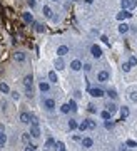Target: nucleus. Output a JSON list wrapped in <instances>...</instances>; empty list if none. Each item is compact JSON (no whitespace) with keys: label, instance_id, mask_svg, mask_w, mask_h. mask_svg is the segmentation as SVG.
Here are the masks:
<instances>
[{"label":"nucleus","instance_id":"1","mask_svg":"<svg viewBox=\"0 0 137 151\" xmlns=\"http://www.w3.org/2000/svg\"><path fill=\"white\" fill-rule=\"evenodd\" d=\"M132 17V14H130V10H120L117 15H116V19L119 22H124V19H130Z\"/></svg>","mask_w":137,"mask_h":151},{"label":"nucleus","instance_id":"2","mask_svg":"<svg viewBox=\"0 0 137 151\" xmlns=\"http://www.w3.org/2000/svg\"><path fill=\"white\" fill-rule=\"evenodd\" d=\"M90 54H92V57H94V59H100V57H102V49H100L99 45L94 44V45L90 47Z\"/></svg>","mask_w":137,"mask_h":151},{"label":"nucleus","instance_id":"3","mask_svg":"<svg viewBox=\"0 0 137 151\" xmlns=\"http://www.w3.org/2000/svg\"><path fill=\"white\" fill-rule=\"evenodd\" d=\"M89 94H90L92 98H102V96H104V91L100 89V87H90V89H89Z\"/></svg>","mask_w":137,"mask_h":151},{"label":"nucleus","instance_id":"4","mask_svg":"<svg viewBox=\"0 0 137 151\" xmlns=\"http://www.w3.org/2000/svg\"><path fill=\"white\" fill-rule=\"evenodd\" d=\"M110 79V74H109L107 70H100L97 74V81L99 82H107V81Z\"/></svg>","mask_w":137,"mask_h":151},{"label":"nucleus","instance_id":"5","mask_svg":"<svg viewBox=\"0 0 137 151\" xmlns=\"http://www.w3.org/2000/svg\"><path fill=\"white\" fill-rule=\"evenodd\" d=\"M44 106H45V109L47 111H54L55 109V99H52V98L45 99L44 101Z\"/></svg>","mask_w":137,"mask_h":151},{"label":"nucleus","instance_id":"6","mask_svg":"<svg viewBox=\"0 0 137 151\" xmlns=\"http://www.w3.org/2000/svg\"><path fill=\"white\" fill-rule=\"evenodd\" d=\"M20 123H24V124L32 123V112H22L20 114Z\"/></svg>","mask_w":137,"mask_h":151},{"label":"nucleus","instance_id":"7","mask_svg":"<svg viewBox=\"0 0 137 151\" xmlns=\"http://www.w3.org/2000/svg\"><path fill=\"white\" fill-rule=\"evenodd\" d=\"M68 52H70L68 45H59V47H57V56H59V57H64V56H67Z\"/></svg>","mask_w":137,"mask_h":151},{"label":"nucleus","instance_id":"8","mask_svg":"<svg viewBox=\"0 0 137 151\" xmlns=\"http://www.w3.org/2000/svg\"><path fill=\"white\" fill-rule=\"evenodd\" d=\"M25 59H27V56H25V52H22V50H17V52L13 54V60H15V62H24Z\"/></svg>","mask_w":137,"mask_h":151},{"label":"nucleus","instance_id":"9","mask_svg":"<svg viewBox=\"0 0 137 151\" xmlns=\"http://www.w3.org/2000/svg\"><path fill=\"white\" fill-rule=\"evenodd\" d=\"M54 66H55V69L57 70H64L65 69V62H64L62 57H57V59L54 60Z\"/></svg>","mask_w":137,"mask_h":151},{"label":"nucleus","instance_id":"10","mask_svg":"<svg viewBox=\"0 0 137 151\" xmlns=\"http://www.w3.org/2000/svg\"><path fill=\"white\" fill-rule=\"evenodd\" d=\"M30 136H32V138H35V139H37V138H40V134H42V133H40V128L39 126H34V124H32V128H30Z\"/></svg>","mask_w":137,"mask_h":151},{"label":"nucleus","instance_id":"11","mask_svg":"<svg viewBox=\"0 0 137 151\" xmlns=\"http://www.w3.org/2000/svg\"><path fill=\"white\" fill-rule=\"evenodd\" d=\"M70 69L75 70V72H77V70H80V69H82V62H80L79 59H74L72 62H70Z\"/></svg>","mask_w":137,"mask_h":151},{"label":"nucleus","instance_id":"12","mask_svg":"<svg viewBox=\"0 0 137 151\" xmlns=\"http://www.w3.org/2000/svg\"><path fill=\"white\" fill-rule=\"evenodd\" d=\"M129 27H130V25H127L126 22H120V24H119V27H117L119 34H127V32H129Z\"/></svg>","mask_w":137,"mask_h":151},{"label":"nucleus","instance_id":"13","mask_svg":"<svg viewBox=\"0 0 137 151\" xmlns=\"http://www.w3.org/2000/svg\"><path fill=\"white\" fill-rule=\"evenodd\" d=\"M80 143H82L84 148H92V146H94V139H92V138H82Z\"/></svg>","mask_w":137,"mask_h":151},{"label":"nucleus","instance_id":"14","mask_svg":"<svg viewBox=\"0 0 137 151\" xmlns=\"http://www.w3.org/2000/svg\"><path fill=\"white\" fill-rule=\"evenodd\" d=\"M22 19H24L25 24H32V22H34V17H32L30 12H24V14H22Z\"/></svg>","mask_w":137,"mask_h":151},{"label":"nucleus","instance_id":"15","mask_svg":"<svg viewBox=\"0 0 137 151\" xmlns=\"http://www.w3.org/2000/svg\"><path fill=\"white\" fill-rule=\"evenodd\" d=\"M119 112H120V118H122V119H126V118H129V114H130V111H129V108H127V106H122Z\"/></svg>","mask_w":137,"mask_h":151},{"label":"nucleus","instance_id":"16","mask_svg":"<svg viewBox=\"0 0 137 151\" xmlns=\"http://www.w3.org/2000/svg\"><path fill=\"white\" fill-rule=\"evenodd\" d=\"M32 82H34V76H32V74H27V76L24 77V86L29 87V86H32Z\"/></svg>","mask_w":137,"mask_h":151},{"label":"nucleus","instance_id":"17","mask_svg":"<svg viewBox=\"0 0 137 151\" xmlns=\"http://www.w3.org/2000/svg\"><path fill=\"white\" fill-rule=\"evenodd\" d=\"M39 89L42 91V92H49V91H50V84H49V82H44V81H40Z\"/></svg>","mask_w":137,"mask_h":151},{"label":"nucleus","instance_id":"18","mask_svg":"<svg viewBox=\"0 0 137 151\" xmlns=\"http://www.w3.org/2000/svg\"><path fill=\"white\" fill-rule=\"evenodd\" d=\"M42 12H44V15H45L47 19L52 17V9H50L49 5H44V7H42Z\"/></svg>","mask_w":137,"mask_h":151},{"label":"nucleus","instance_id":"19","mask_svg":"<svg viewBox=\"0 0 137 151\" xmlns=\"http://www.w3.org/2000/svg\"><path fill=\"white\" fill-rule=\"evenodd\" d=\"M68 108H70V112H77V102H75V99H70L68 101Z\"/></svg>","mask_w":137,"mask_h":151},{"label":"nucleus","instance_id":"20","mask_svg":"<svg viewBox=\"0 0 137 151\" xmlns=\"http://www.w3.org/2000/svg\"><path fill=\"white\" fill-rule=\"evenodd\" d=\"M0 92H2V94H10V87L5 82H0Z\"/></svg>","mask_w":137,"mask_h":151},{"label":"nucleus","instance_id":"21","mask_svg":"<svg viewBox=\"0 0 137 151\" xmlns=\"http://www.w3.org/2000/svg\"><path fill=\"white\" fill-rule=\"evenodd\" d=\"M49 81L50 82H57V81H59V76H57L55 70H50L49 72Z\"/></svg>","mask_w":137,"mask_h":151},{"label":"nucleus","instance_id":"22","mask_svg":"<svg viewBox=\"0 0 137 151\" xmlns=\"http://www.w3.org/2000/svg\"><path fill=\"white\" fill-rule=\"evenodd\" d=\"M79 128V123L75 119H68V129L70 131H74V129H77Z\"/></svg>","mask_w":137,"mask_h":151},{"label":"nucleus","instance_id":"23","mask_svg":"<svg viewBox=\"0 0 137 151\" xmlns=\"http://www.w3.org/2000/svg\"><path fill=\"white\" fill-rule=\"evenodd\" d=\"M105 109H107L109 112H116V111H117V106H116L114 102H107V104H105Z\"/></svg>","mask_w":137,"mask_h":151},{"label":"nucleus","instance_id":"24","mask_svg":"<svg viewBox=\"0 0 137 151\" xmlns=\"http://www.w3.org/2000/svg\"><path fill=\"white\" fill-rule=\"evenodd\" d=\"M34 27H35V30H37L39 34L45 32V25H44V24H37V22H35V24H34Z\"/></svg>","mask_w":137,"mask_h":151},{"label":"nucleus","instance_id":"25","mask_svg":"<svg viewBox=\"0 0 137 151\" xmlns=\"http://www.w3.org/2000/svg\"><path fill=\"white\" fill-rule=\"evenodd\" d=\"M100 116H102V119H104V121H107V119L112 118V112H109V111L105 109V111H102V112H100Z\"/></svg>","mask_w":137,"mask_h":151},{"label":"nucleus","instance_id":"26","mask_svg":"<svg viewBox=\"0 0 137 151\" xmlns=\"http://www.w3.org/2000/svg\"><path fill=\"white\" fill-rule=\"evenodd\" d=\"M30 138H32L30 133H24V134H22V141H24L25 144H30Z\"/></svg>","mask_w":137,"mask_h":151},{"label":"nucleus","instance_id":"27","mask_svg":"<svg viewBox=\"0 0 137 151\" xmlns=\"http://www.w3.org/2000/svg\"><path fill=\"white\" fill-rule=\"evenodd\" d=\"M5 143H7V134H5V133H2V134H0V148H3V146H5Z\"/></svg>","mask_w":137,"mask_h":151},{"label":"nucleus","instance_id":"28","mask_svg":"<svg viewBox=\"0 0 137 151\" xmlns=\"http://www.w3.org/2000/svg\"><path fill=\"white\" fill-rule=\"evenodd\" d=\"M120 67H122L124 72H130V69H132V66H130L129 62H122V66H120Z\"/></svg>","mask_w":137,"mask_h":151},{"label":"nucleus","instance_id":"29","mask_svg":"<svg viewBox=\"0 0 137 151\" xmlns=\"http://www.w3.org/2000/svg\"><path fill=\"white\" fill-rule=\"evenodd\" d=\"M60 112H62V114H68V112H70L68 104H62V106H60Z\"/></svg>","mask_w":137,"mask_h":151},{"label":"nucleus","instance_id":"30","mask_svg":"<svg viewBox=\"0 0 137 151\" xmlns=\"http://www.w3.org/2000/svg\"><path fill=\"white\" fill-rule=\"evenodd\" d=\"M85 121H87V128L89 129H95V128H97L95 121H92V119H85Z\"/></svg>","mask_w":137,"mask_h":151},{"label":"nucleus","instance_id":"31","mask_svg":"<svg viewBox=\"0 0 137 151\" xmlns=\"http://www.w3.org/2000/svg\"><path fill=\"white\" fill-rule=\"evenodd\" d=\"M107 94H109V98H110V99H117V92H116V89H109Z\"/></svg>","mask_w":137,"mask_h":151},{"label":"nucleus","instance_id":"32","mask_svg":"<svg viewBox=\"0 0 137 151\" xmlns=\"http://www.w3.org/2000/svg\"><path fill=\"white\" fill-rule=\"evenodd\" d=\"M79 131H85V129H89L87 128V121H82V123H79V128H77Z\"/></svg>","mask_w":137,"mask_h":151},{"label":"nucleus","instance_id":"33","mask_svg":"<svg viewBox=\"0 0 137 151\" xmlns=\"http://www.w3.org/2000/svg\"><path fill=\"white\" fill-rule=\"evenodd\" d=\"M10 96H12V99H13V101H19L20 99V92H17V91H10Z\"/></svg>","mask_w":137,"mask_h":151},{"label":"nucleus","instance_id":"34","mask_svg":"<svg viewBox=\"0 0 137 151\" xmlns=\"http://www.w3.org/2000/svg\"><path fill=\"white\" fill-rule=\"evenodd\" d=\"M87 111L90 112V114H95V112H97V108H95L94 104H89V106H87Z\"/></svg>","mask_w":137,"mask_h":151},{"label":"nucleus","instance_id":"35","mask_svg":"<svg viewBox=\"0 0 137 151\" xmlns=\"http://www.w3.org/2000/svg\"><path fill=\"white\" fill-rule=\"evenodd\" d=\"M136 7H137V0H129L127 10H132V9H136Z\"/></svg>","mask_w":137,"mask_h":151},{"label":"nucleus","instance_id":"36","mask_svg":"<svg viewBox=\"0 0 137 151\" xmlns=\"http://www.w3.org/2000/svg\"><path fill=\"white\" fill-rule=\"evenodd\" d=\"M129 99L132 101V102H137V91H132V92H130V96H129Z\"/></svg>","mask_w":137,"mask_h":151},{"label":"nucleus","instance_id":"37","mask_svg":"<svg viewBox=\"0 0 137 151\" xmlns=\"http://www.w3.org/2000/svg\"><path fill=\"white\" fill-rule=\"evenodd\" d=\"M127 7H129V0H120V9L127 10Z\"/></svg>","mask_w":137,"mask_h":151},{"label":"nucleus","instance_id":"38","mask_svg":"<svg viewBox=\"0 0 137 151\" xmlns=\"http://www.w3.org/2000/svg\"><path fill=\"white\" fill-rule=\"evenodd\" d=\"M104 126H105V129H110V128H114V123L110 119H107V121H104Z\"/></svg>","mask_w":137,"mask_h":151},{"label":"nucleus","instance_id":"39","mask_svg":"<svg viewBox=\"0 0 137 151\" xmlns=\"http://www.w3.org/2000/svg\"><path fill=\"white\" fill-rule=\"evenodd\" d=\"M129 64H130V66H137V57L136 56H130V57H129Z\"/></svg>","mask_w":137,"mask_h":151},{"label":"nucleus","instance_id":"40","mask_svg":"<svg viewBox=\"0 0 137 151\" xmlns=\"http://www.w3.org/2000/svg\"><path fill=\"white\" fill-rule=\"evenodd\" d=\"M30 124H34V126H39V118H37L34 112H32V123H30Z\"/></svg>","mask_w":137,"mask_h":151},{"label":"nucleus","instance_id":"41","mask_svg":"<svg viewBox=\"0 0 137 151\" xmlns=\"http://www.w3.org/2000/svg\"><path fill=\"white\" fill-rule=\"evenodd\" d=\"M54 144H55V139H54V138H49L47 143H45V148H50V146H54Z\"/></svg>","mask_w":137,"mask_h":151},{"label":"nucleus","instance_id":"42","mask_svg":"<svg viewBox=\"0 0 137 151\" xmlns=\"http://www.w3.org/2000/svg\"><path fill=\"white\" fill-rule=\"evenodd\" d=\"M126 144H127L129 148H136V146H137V141H134V139H127V143H126Z\"/></svg>","mask_w":137,"mask_h":151},{"label":"nucleus","instance_id":"43","mask_svg":"<svg viewBox=\"0 0 137 151\" xmlns=\"http://www.w3.org/2000/svg\"><path fill=\"white\" fill-rule=\"evenodd\" d=\"M35 148H37V146H34V144H27V146L24 148V151H35Z\"/></svg>","mask_w":137,"mask_h":151},{"label":"nucleus","instance_id":"44","mask_svg":"<svg viewBox=\"0 0 137 151\" xmlns=\"http://www.w3.org/2000/svg\"><path fill=\"white\" fill-rule=\"evenodd\" d=\"M100 40H102L105 45H110V40H109V37H105V35H102V37H100Z\"/></svg>","mask_w":137,"mask_h":151},{"label":"nucleus","instance_id":"45","mask_svg":"<svg viewBox=\"0 0 137 151\" xmlns=\"http://www.w3.org/2000/svg\"><path fill=\"white\" fill-rule=\"evenodd\" d=\"M25 91H27V96H29V98H32V96H34V91H32V86H29V87H25Z\"/></svg>","mask_w":137,"mask_h":151},{"label":"nucleus","instance_id":"46","mask_svg":"<svg viewBox=\"0 0 137 151\" xmlns=\"http://www.w3.org/2000/svg\"><path fill=\"white\" fill-rule=\"evenodd\" d=\"M74 98H75V99H80V98H82V92H80V91H75V92H74Z\"/></svg>","mask_w":137,"mask_h":151},{"label":"nucleus","instance_id":"47","mask_svg":"<svg viewBox=\"0 0 137 151\" xmlns=\"http://www.w3.org/2000/svg\"><path fill=\"white\" fill-rule=\"evenodd\" d=\"M82 67H84V70H87V72H89V70H90V69H92V66H90V64H89V62H87V64H84V66H82Z\"/></svg>","mask_w":137,"mask_h":151},{"label":"nucleus","instance_id":"48","mask_svg":"<svg viewBox=\"0 0 137 151\" xmlns=\"http://www.w3.org/2000/svg\"><path fill=\"white\" fill-rule=\"evenodd\" d=\"M27 2H29L30 7H35V3H37V0H27Z\"/></svg>","mask_w":137,"mask_h":151},{"label":"nucleus","instance_id":"49","mask_svg":"<svg viewBox=\"0 0 137 151\" xmlns=\"http://www.w3.org/2000/svg\"><path fill=\"white\" fill-rule=\"evenodd\" d=\"M74 139H75V141H82V136H79V134H74Z\"/></svg>","mask_w":137,"mask_h":151},{"label":"nucleus","instance_id":"50","mask_svg":"<svg viewBox=\"0 0 137 151\" xmlns=\"http://www.w3.org/2000/svg\"><path fill=\"white\" fill-rule=\"evenodd\" d=\"M2 133H5V126H3V124L0 123V134H2Z\"/></svg>","mask_w":137,"mask_h":151},{"label":"nucleus","instance_id":"51","mask_svg":"<svg viewBox=\"0 0 137 151\" xmlns=\"http://www.w3.org/2000/svg\"><path fill=\"white\" fill-rule=\"evenodd\" d=\"M119 151H127V148H126V146H120V148H119Z\"/></svg>","mask_w":137,"mask_h":151},{"label":"nucleus","instance_id":"52","mask_svg":"<svg viewBox=\"0 0 137 151\" xmlns=\"http://www.w3.org/2000/svg\"><path fill=\"white\" fill-rule=\"evenodd\" d=\"M85 3H94V0H84Z\"/></svg>","mask_w":137,"mask_h":151},{"label":"nucleus","instance_id":"53","mask_svg":"<svg viewBox=\"0 0 137 151\" xmlns=\"http://www.w3.org/2000/svg\"><path fill=\"white\" fill-rule=\"evenodd\" d=\"M59 151H67V150H65V146H64V148H60V150Z\"/></svg>","mask_w":137,"mask_h":151},{"label":"nucleus","instance_id":"54","mask_svg":"<svg viewBox=\"0 0 137 151\" xmlns=\"http://www.w3.org/2000/svg\"><path fill=\"white\" fill-rule=\"evenodd\" d=\"M72 2H79V0H72Z\"/></svg>","mask_w":137,"mask_h":151},{"label":"nucleus","instance_id":"55","mask_svg":"<svg viewBox=\"0 0 137 151\" xmlns=\"http://www.w3.org/2000/svg\"><path fill=\"white\" fill-rule=\"evenodd\" d=\"M52 2H57V0H52Z\"/></svg>","mask_w":137,"mask_h":151},{"label":"nucleus","instance_id":"56","mask_svg":"<svg viewBox=\"0 0 137 151\" xmlns=\"http://www.w3.org/2000/svg\"><path fill=\"white\" fill-rule=\"evenodd\" d=\"M45 151H49V150H45Z\"/></svg>","mask_w":137,"mask_h":151}]
</instances>
